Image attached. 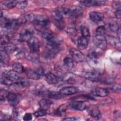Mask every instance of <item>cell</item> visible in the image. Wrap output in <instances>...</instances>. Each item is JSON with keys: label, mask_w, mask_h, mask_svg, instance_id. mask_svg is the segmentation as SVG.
I'll return each instance as SVG.
<instances>
[{"label": "cell", "mask_w": 121, "mask_h": 121, "mask_svg": "<svg viewBox=\"0 0 121 121\" xmlns=\"http://www.w3.org/2000/svg\"><path fill=\"white\" fill-rule=\"evenodd\" d=\"M100 52L99 51L91 49L87 54V61L89 64L92 67H97L100 63Z\"/></svg>", "instance_id": "1"}, {"label": "cell", "mask_w": 121, "mask_h": 121, "mask_svg": "<svg viewBox=\"0 0 121 121\" xmlns=\"http://www.w3.org/2000/svg\"><path fill=\"white\" fill-rule=\"evenodd\" d=\"M34 22L35 29L38 31H42V32L45 31L49 25L48 18L42 15L35 16Z\"/></svg>", "instance_id": "2"}, {"label": "cell", "mask_w": 121, "mask_h": 121, "mask_svg": "<svg viewBox=\"0 0 121 121\" xmlns=\"http://www.w3.org/2000/svg\"><path fill=\"white\" fill-rule=\"evenodd\" d=\"M0 25L2 27L9 30L14 31L17 30L20 25L17 20L10 19L5 17H0Z\"/></svg>", "instance_id": "3"}, {"label": "cell", "mask_w": 121, "mask_h": 121, "mask_svg": "<svg viewBox=\"0 0 121 121\" xmlns=\"http://www.w3.org/2000/svg\"><path fill=\"white\" fill-rule=\"evenodd\" d=\"M93 42L95 46L101 50H105L107 47V41L104 35L95 34L93 37Z\"/></svg>", "instance_id": "4"}, {"label": "cell", "mask_w": 121, "mask_h": 121, "mask_svg": "<svg viewBox=\"0 0 121 121\" xmlns=\"http://www.w3.org/2000/svg\"><path fill=\"white\" fill-rule=\"evenodd\" d=\"M47 48L50 54H55L58 52L60 46L59 43L55 39L47 42Z\"/></svg>", "instance_id": "5"}, {"label": "cell", "mask_w": 121, "mask_h": 121, "mask_svg": "<svg viewBox=\"0 0 121 121\" xmlns=\"http://www.w3.org/2000/svg\"><path fill=\"white\" fill-rule=\"evenodd\" d=\"M69 52L72 59L76 62H81L85 60V56L80 51L72 48L70 49Z\"/></svg>", "instance_id": "6"}, {"label": "cell", "mask_w": 121, "mask_h": 121, "mask_svg": "<svg viewBox=\"0 0 121 121\" xmlns=\"http://www.w3.org/2000/svg\"><path fill=\"white\" fill-rule=\"evenodd\" d=\"M21 99V95L20 94L14 93H9L7 97L9 104L13 107L16 106L19 103Z\"/></svg>", "instance_id": "7"}, {"label": "cell", "mask_w": 121, "mask_h": 121, "mask_svg": "<svg viewBox=\"0 0 121 121\" xmlns=\"http://www.w3.org/2000/svg\"><path fill=\"white\" fill-rule=\"evenodd\" d=\"M35 16L32 13H27L20 16L17 20L19 25L26 24V23H30L34 22L35 19Z\"/></svg>", "instance_id": "8"}, {"label": "cell", "mask_w": 121, "mask_h": 121, "mask_svg": "<svg viewBox=\"0 0 121 121\" xmlns=\"http://www.w3.org/2000/svg\"><path fill=\"white\" fill-rule=\"evenodd\" d=\"M3 77L9 79L12 81H17L20 79V76L19 73L14 70H6L3 72Z\"/></svg>", "instance_id": "9"}, {"label": "cell", "mask_w": 121, "mask_h": 121, "mask_svg": "<svg viewBox=\"0 0 121 121\" xmlns=\"http://www.w3.org/2000/svg\"><path fill=\"white\" fill-rule=\"evenodd\" d=\"M79 2L83 5L89 7L91 6H104L105 5L107 1L105 0H81Z\"/></svg>", "instance_id": "10"}, {"label": "cell", "mask_w": 121, "mask_h": 121, "mask_svg": "<svg viewBox=\"0 0 121 121\" xmlns=\"http://www.w3.org/2000/svg\"><path fill=\"white\" fill-rule=\"evenodd\" d=\"M29 48L33 52H37L40 49V43L39 40L35 37H32L28 42Z\"/></svg>", "instance_id": "11"}, {"label": "cell", "mask_w": 121, "mask_h": 121, "mask_svg": "<svg viewBox=\"0 0 121 121\" xmlns=\"http://www.w3.org/2000/svg\"><path fill=\"white\" fill-rule=\"evenodd\" d=\"M78 92V89L77 87L72 86H65L61 88L59 93L61 95H70L76 93H77Z\"/></svg>", "instance_id": "12"}, {"label": "cell", "mask_w": 121, "mask_h": 121, "mask_svg": "<svg viewBox=\"0 0 121 121\" xmlns=\"http://www.w3.org/2000/svg\"><path fill=\"white\" fill-rule=\"evenodd\" d=\"M70 107L77 111H83L88 106L87 103L84 101H75L72 102L70 105Z\"/></svg>", "instance_id": "13"}, {"label": "cell", "mask_w": 121, "mask_h": 121, "mask_svg": "<svg viewBox=\"0 0 121 121\" xmlns=\"http://www.w3.org/2000/svg\"><path fill=\"white\" fill-rule=\"evenodd\" d=\"M89 15L90 20L95 23H98L101 22L104 18V15L103 13L96 11L90 12L89 13Z\"/></svg>", "instance_id": "14"}, {"label": "cell", "mask_w": 121, "mask_h": 121, "mask_svg": "<svg viewBox=\"0 0 121 121\" xmlns=\"http://www.w3.org/2000/svg\"><path fill=\"white\" fill-rule=\"evenodd\" d=\"M88 114L93 118H98L100 116V112L98 107L94 105H89L86 108Z\"/></svg>", "instance_id": "15"}, {"label": "cell", "mask_w": 121, "mask_h": 121, "mask_svg": "<svg viewBox=\"0 0 121 121\" xmlns=\"http://www.w3.org/2000/svg\"><path fill=\"white\" fill-rule=\"evenodd\" d=\"M32 37V34L30 31L27 29H23L19 35L18 40L20 42H27Z\"/></svg>", "instance_id": "16"}, {"label": "cell", "mask_w": 121, "mask_h": 121, "mask_svg": "<svg viewBox=\"0 0 121 121\" xmlns=\"http://www.w3.org/2000/svg\"><path fill=\"white\" fill-rule=\"evenodd\" d=\"M91 93L93 95L96 96L105 97L108 95L109 94V91L108 89L105 88L97 87L93 89Z\"/></svg>", "instance_id": "17"}, {"label": "cell", "mask_w": 121, "mask_h": 121, "mask_svg": "<svg viewBox=\"0 0 121 121\" xmlns=\"http://www.w3.org/2000/svg\"><path fill=\"white\" fill-rule=\"evenodd\" d=\"M106 37L107 43L108 42L112 46H114L117 49L120 50L121 49V44L120 40L118 38H116L113 36H107Z\"/></svg>", "instance_id": "18"}, {"label": "cell", "mask_w": 121, "mask_h": 121, "mask_svg": "<svg viewBox=\"0 0 121 121\" xmlns=\"http://www.w3.org/2000/svg\"><path fill=\"white\" fill-rule=\"evenodd\" d=\"M88 44V38L81 36L77 40V46L79 50L85 49Z\"/></svg>", "instance_id": "19"}, {"label": "cell", "mask_w": 121, "mask_h": 121, "mask_svg": "<svg viewBox=\"0 0 121 121\" xmlns=\"http://www.w3.org/2000/svg\"><path fill=\"white\" fill-rule=\"evenodd\" d=\"M45 78L47 82L50 85L55 84L57 83L59 81L58 77L51 72L46 73L45 75Z\"/></svg>", "instance_id": "20"}, {"label": "cell", "mask_w": 121, "mask_h": 121, "mask_svg": "<svg viewBox=\"0 0 121 121\" xmlns=\"http://www.w3.org/2000/svg\"><path fill=\"white\" fill-rule=\"evenodd\" d=\"M25 71L26 72V74L27 76L31 79L37 80L41 77V76L39 74L36 70L28 69L26 70Z\"/></svg>", "instance_id": "21"}, {"label": "cell", "mask_w": 121, "mask_h": 121, "mask_svg": "<svg viewBox=\"0 0 121 121\" xmlns=\"http://www.w3.org/2000/svg\"><path fill=\"white\" fill-rule=\"evenodd\" d=\"M17 0H5L1 3V7L6 9H10L16 7Z\"/></svg>", "instance_id": "22"}, {"label": "cell", "mask_w": 121, "mask_h": 121, "mask_svg": "<svg viewBox=\"0 0 121 121\" xmlns=\"http://www.w3.org/2000/svg\"><path fill=\"white\" fill-rule=\"evenodd\" d=\"M52 104V101L45 98H43L41 99L39 103L40 108L46 111L50 108Z\"/></svg>", "instance_id": "23"}, {"label": "cell", "mask_w": 121, "mask_h": 121, "mask_svg": "<svg viewBox=\"0 0 121 121\" xmlns=\"http://www.w3.org/2000/svg\"><path fill=\"white\" fill-rule=\"evenodd\" d=\"M63 66L64 68L67 70H70L74 66L73 60L69 57H66L63 60Z\"/></svg>", "instance_id": "24"}, {"label": "cell", "mask_w": 121, "mask_h": 121, "mask_svg": "<svg viewBox=\"0 0 121 121\" xmlns=\"http://www.w3.org/2000/svg\"><path fill=\"white\" fill-rule=\"evenodd\" d=\"M27 84L28 82L27 81L24 79H22L20 80L18 82L13 83L10 86L14 89H20L27 86Z\"/></svg>", "instance_id": "25"}, {"label": "cell", "mask_w": 121, "mask_h": 121, "mask_svg": "<svg viewBox=\"0 0 121 121\" xmlns=\"http://www.w3.org/2000/svg\"><path fill=\"white\" fill-rule=\"evenodd\" d=\"M3 49L4 51H5L7 53H13L17 49L16 46L12 43H9L3 46Z\"/></svg>", "instance_id": "26"}, {"label": "cell", "mask_w": 121, "mask_h": 121, "mask_svg": "<svg viewBox=\"0 0 121 121\" xmlns=\"http://www.w3.org/2000/svg\"><path fill=\"white\" fill-rule=\"evenodd\" d=\"M69 106L67 104H63L60 105L56 111L55 113L57 115H62L65 114L67 109H68Z\"/></svg>", "instance_id": "27"}, {"label": "cell", "mask_w": 121, "mask_h": 121, "mask_svg": "<svg viewBox=\"0 0 121 121\" xmlns=\"http://www.w3.org/2000/svg\"><path fill=\"white\" fill-rule=\"evenodd\" d=\"M13 70L17 72L18 73H21L24 72L25 69L22 64L19 62H15L12 64Z\"/></svg>", "instance_id": "28"}, {"label": "cell", "mask_w": 121, "mask_h": 121, "mask_svg": "<svg viewBox=\"0 0 121 121\" xmlns=\"http://www.w3.org/2000/svg\"><path fill=\"white\" fill-rule=\"evenodd\" d=\"M42 37L43 38L45 39L47 42L51 41L55 39V36L52 33L50 32H48L47 31H43L42 32Z\"/></svg>", "instance_id": "29"}, {"label": "cell", "mask_w": 121, "mask_h": 121, "mask_svg": "<svg viewBox=\"0 0 121 121\" xmlns=\"http://www.w3.org/2000/svg\"><path fill=\"white\" fill-rule=\"evenodd\" d=\"M109 27L113 32H117L119 28L117 22L115 20H112L109 23Z\"/></svg>", "instance_id": "30"}, {"label": "cell", "mask_w": 121, "mask_h": 121, "mask_svg": "<svg viewBox=\"0 0 121 121\" xmlns=\"http://www.w3.org/2000/svg\"><path fill=\"white\" fill-rule=\"evenodd\" d=\"M99 72H97V71H95L87 72L86 73L85 75L86 78L89 79H95L99 77Z\"/></svg>", "instance_id": "31"}, {"label": "cell", "mask_w": 121, "mask_h": 121, "mask_svg": "<svg viewBox=\"0 0 121 121\" xmlns=\"http://www.w3.org/2000/svg\"><path fill=\"white\" fill-rule=\"evenodd\" d=\"M23 112H24L22 110V109L15 108L13 110V117L17 119H20L21 118V116L23 115Z\"/></svg>", "instance_id": "32"}, {"label": "cell", "mask_w": 121, "mask_h": 121, "mask_svg": "<svg viewBox=\"0 0 121 121\" xmlns=\"http://www.w3.org/2000/svg\"><path fill=\"white\" fill-rule=\"evenodd\" d=\"M9 60V57L7 53L4 50H0V61L3 63H7Z\"/></svg>", "instance_id": "33"}, {"label": "cell", "mask_w": 121, "mask_h": 121, "mask_svg": "<svg viewBox=\"0 0 121 121\" xmlns=\"http://www.w3.org/2000/svg\"><path fill=\"white\" fill-rule=\"evenodd\" d=\"M80 32L81 36L89 38L90 36V32L88 28L86 26H83L80 28Z\"/></svg>", "instance_id": "34"}, {"label": "cell", "mask_w": 121, "mask_h": 121, "mask_svg": "<svg viewBox=\"0 0 121 121\" xmlns=\"http://www.w3.org/2000/svg\"><path fill=\"white\" fill-rule=\"evenodd\" d=\"M27 6V1L26 0H18L17 2L16 7L20 9H24Z\"/></svg>", "instance_id": "35"}, {"label": "cell", "mask_w": 121, "mask_h": 121, "mask_svg": "<svg viewBox=\"0 0 121 121\" xmlns=\"http://www.w3.org/2000/svg\"><path fill=\"white\" fill-rule=\"evenodd\" d=\"M9 43V38L7 35H3L0 37V44L1 46H4L7 43Z\"/></svg>", "instance_id": "36"}, {"label": "cell", "mask_w": 121, "mask_h": 121, "mask_svg": "<svg viewBox=\"0 0 121 121\" xmlns=\"http://www.w3.org/2000/svg\"><path fill=\"white\" fill-rule=\"evenodd\" d=\"M46 114H47L46 110H44L43 109L40 108V109L35 112L34 113V115L36 117H39L43 116L45 115Z\"/></svg>", "instance_id": "37"}, {"label": "cell", "mask_w": 121, "mask_h": 121, "mask_svg": "<svg viewBox=\"0 0 121 121\" xmlns=\"http://www.w3.org/2000/svg\"><path fill=\"white\" fill-rule=\"evenodd\" d=\"M105 33V28L104 26H98L96 29L95 34L104 35Z\"/></svg>", "instance_id": "38"}, {"label": "cell", "mask_w": 121, "mask_h": 121, "mask_svg": "<svg viewBox=\"0 0 121 121\" xmlns=\"http://www.w3.org/2000/svg\"><path fill=\"white\" fill-rule=\"evenodd\" d=\"M13 81L10 80L9 79L3 77L1 78L0 79V82L1 84L6 85V86H10L12 84Z\"/></svg>", "instance_id": "39"}, {"label": "cell", "mask_w": 121, "mask_h": 121, "mask_svg": "<svg viewBox=\"0 0 121 121\" xmlns=\"http://www.w3.org/2000/svg\"><path fill=\"white\" fill-rule=\"evenodd\" d=\"M9 93L8 91L1 89L0 92V97L1 101H2V100H5V99L6 98H7Z\"/></svg>", "instance_id": "40"}, {"label": "cell", "mask_w": 121, "mask_h": 121, "mask_svg": "<svg viewBox=\"0 0 121 121\" xmlns=\"http://www.w3.org/2000/svg\"><path fill=\"white\" fill-rule=\"evenodd\" d=\"M111 89L114 92H120V91H121L120 84H116L113 85L112 87H111Z\"/></svg>", "instance_id": "41"}, {"label": "cell", "mask_w": 121, "mask_h": 121, "mask_svg": "<svg viewBox=\"0 0 121 121\" xmlns=\"http://www.w3.org/2000/svg\"><path fill=\"white\" fill-rule=\"evenodd\" d=\"M23 120L26 121L32 120V115L30 113H25L23 117Z\"/></svg>", "instance_id": "42"}, {"label": "cell", "mask_w": 121, "mask_h": 121, "mask_svg": "<svg viewBox=\"0 0 121 121\" xmlns=\"http://www.w3.org/2000/svg\"><path fill=\"white\" fill-rule=\"evenodd\" d=\"M28 57L31 61H36L38 60V56L35 54V55L34 54H30L28 56Z\"/></svg>", "instance_id": "43"}, {"label": "cell", "mask_w": 121, "mask_h": 121, "mask_svg": "<svg viewBox=\"0 0 121 121\" xmlns=\"http://www.w3.org/2000/svg\"><path fill=\"white\" fill-rule=\"evenodd\" d=\"M113 8L115 9H121L120 1H114L113 3Z\"/></svg>", "instance_id": "44"}, {"label": "cell", "mask_w": 121, "mask_h": 121, "mask_svg": "<svg viewBox=\"0 0 121 121\" xmlns=\"http://www.w3.org/2000/svg\"><path fill=\"white\" fill-rule=\"evenodd\" d=\"M78 119H79V118L77 117H67V118H64L63 119V120L73 121H77Z\"/></svg>", "instance_id": "45"}, {"label": "cell", "mask_w": 121, "mask_h": 121, "mask_svg": "<svg viewBox=\"0 0 121 121\" xmlns=\"http://www.w3.org/2000/svg\"><path fill=\"white\" fill-rule=\"evenodd\" d=\"M114 13H115V15L116 17L117 18L120 19L121 16V9H116Z\"/></svg>", "instance_id": "46"}, {"label": "cell", "mask_w": 121, "mask_h": 121, "mask_svg": "<svg viewBox=\"0 0 121 121\" xmlns=\"http://www.w3.org/2000/svg\"><path fill=\"white\" fill-rule=\"evenodd\" d=\"M117 33V35L118 37V39L120 40V39H121V28L120 27H119V29H118Z\"/></svg>", "instance_id": "47"}]
</instances>
